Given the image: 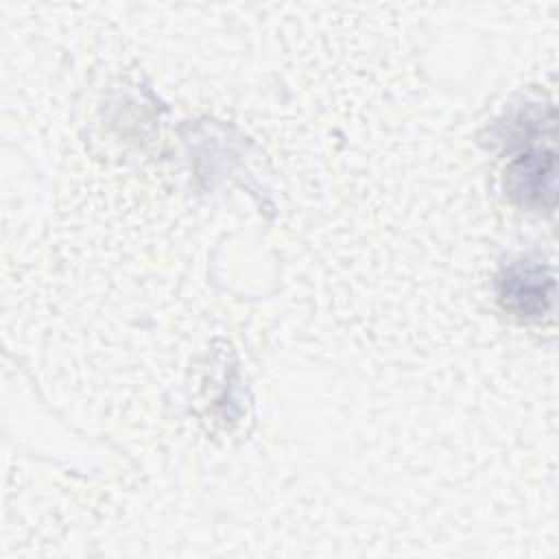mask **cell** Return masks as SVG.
I'll return each instance as SVG.
<instances>
[{"instance_id":"6da1fadb","label":"cell","mask_w":559,"mask_h":559,"mask_svg":"<svg viewBox=\"0 0 559 559\" xmlns=\"http://www.w3.org/2000/svg\"><path fill=\"white\" fill-rule=\"evenodd\" d=\"M498 297L504 310L524 319H542L552 310V271L544 264L513 262L498 277Z\"/></svg>"},{"instance_id":"7a4b0ae2","label":"cell","mask_w":559,"mask_h":559,"mask_svg":"<svg viewBox=\"0 0 559 559\" xmlns=\"http://www.w3.org/2000/svg\"><path fill=\"white\" fill-rule=\"evenodd\" d=\"M507 192L526 207L555 205V153L528 151L507 168Z\"/></svg>"}]
</instances>
